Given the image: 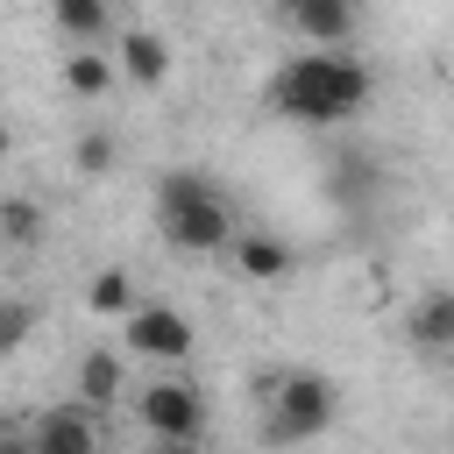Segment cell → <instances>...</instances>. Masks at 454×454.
<instances>
[{
	"instance_id": "obj_1",
	"label": "cell",
	"mask_w": 454,
	"mask_h": 454,
	"mask_svg": "<svg viewBox=\"0 0 454 454\" xmlns=\"http://www.w3.org/2000/svg\"><path fill=\"white\" fill-rule=\"evenodd\" d=\"M369 99V71L340 50H319V57H291L277 78H270V106L291 114V121H340Z\"/></svg>"
},
{
	"instance_id": "obj_2",
	"label": "cell",
	"mask_w": 454,
	"mask_h": 454,
	"mask_svg": "<svg viewBox=\"0 0 454 454\" xmlns=\"http://www.w3.org/2000/svg\"><path fill=\"white\" fill-rule=\"evenodd\" d=\"M156 213H163L170 248H184V255H213V248H234V241H241L234 206H227L199 170H170V177L156 184Z\"/></svg>"
},
{
	"instance_id": "obj_3",
	"label": "cell",
	"mask_w": 454,
	"mask_h": 454,
	"mask_svg": "<svg viewBox=\"0 0 454 454\" xmlns=\"http://www.w3.org/2000/svg\"><path fill=\"white\" fill-rule=\"evenodd\" d=\"M333 419H340V390H333L319 369H291V376L270 390V419H262V433L284 440V447H298V440H319Z\"/></svg>"
},
{
	"instance_id": "obj_4",
	"label": "cell",
	"mask_w": 454,
	"mask_h": 454,
	"mask_svg": "<svg viewBox=\"0 0 454 454\" xmlns=\"http://www.w3.org/2000/svg\"><path fill=\"white\" fill-rule=\"evenodd\" d=\"M135 404H142V426H149L156 440H199V426H206L199 390H192V383H170V376H163V383H149Z\"/></svg>"
},
{
	"instance_id": "obj_5",
	"label": "cell",
	"mask_w": 454,
	"mask_h": 454,
	"mask_svg": "<svg viewBox=\"0 0 454 454\" xmlns=\"http://www.w3.org/2000/svg\"><path fill=\"white\" fill-rule=\"evenodd\" d=\"M121 340H128L135 355H149V362H184V355H192V319L170 312V305H142V312L121 326Z\"/></svg>"
},
{
	"instance_id": "obj_6",
	"label": "cell",
	"mask_w": 454,
	"mask_h": 454,
	"mask_svg": "<svg viewBox=\"0 0 454 454\" xmlns=\"http://www.w3.org/2000/svg\"><path fill=\"white\" fill-rule=\"evenodd\" d=\"M35 454H99V411L92 404H57L35 419Z\"/></svg>"
},
{
	"instance_id": "obj_7",
	"label": "cell",
	"mask_w": 454,
	"mask_h": 454,
	"mask_svg": "<svg viewBox=\"0 0 454 454\" xmlns=\"http://www.w3.org/2000/svg\"><path fill=\"white\" fill-rule=\"evenodd\" d=\"M404 340H411L419 355H454V291H447V284L419 291V305H411V319H404Z\"/></svg>"
},
{
	"instance_id": "obj_8",
	"label": "cell",
	"mask_w": 454,
	"mask_h": 454,
	"mask_svg": "<svg viewBox=\"0 0 454 454\" xmlns=\"http://www.w3.org/2000/svg\"><path fill=\"white\" fill-rule=\"evenodd\" d=\"M114 64H121L135 85H163V78H170V50H163L156 28H121V35H114Z\"/></svg>"
},
{
	"instance_id": "obj_9",
	"label": "cell",
	"mask_w": 454,
	"mask_h": 454,
	"mask_svg": "<svg viewBox=\"0 0 454 454\" xmlns=\"http://www.w3.org/2000/svg\"><path fill=\"white\" fill-rule=\"evenodd\" d=\"M234 262H241L248 284H284V277L298 270V255H291L284 241H270V234H241V241H234Z\"/></svg>"
},
{
	"instance_id": "obj_10",
	"label": "cell",
	"mask_w": 454,
	"mask_h": 454,
	"mask_svg": "<svg viewBox=\"0 0 454 454\" xmlns=\"http://www.w3.org/2000/svg\"><path fill=\"white\" fill-rule=\"evenodd\" d=\"M291 21L305 28V43H319V50H340V43L355 35V0H305Z\"/></svg>"
},
{
	"instance_id": "obj_11",
	"label": "cell",
	"mask_w": 454,
	"mask_h": 454,
	"mask_svg": "<svg viewBox=\"0 0 454 454\" xmlns=\"http://www.w3.org/2000/svg\"><path fill=\"white\" fill-rule=\"evenodd\" d=\"M121 376H128V369H121V355H114V348H92V355L78 362V404L106 411V404L121 397Z\"/></svg>"
},
{
	"instance_id": "obj_12",
	"label": "cell",
	"mask_w": 454,
	"mask_h": 454,
	"mask_svg": "<svg viewBox=\"0 0 454 454\" xmlns=\"http://www.w3.org/2000/svg\"><path fill=\"white\" fill-rule=\"evenodd\" d=\"M85 298H92V312H99V319H135V312H142V305H135V277H128V270H99Z\"/></svg>"
},
{
	"instance_id": "obj_13",
	"label": "cell",
	"mask_w": 454,
	"mask_h": 454,
	"mask_svg": "<svg viewBox=\"0 0 454 454\" xmlns=\"http://www.w3.org/2000/svg\"><path fill=\"white\" fill-rule=\"evenodd\" d=\"M114 57H99V50H78V57H64V85L78 92V99H99L106 85H114Z\"/></svg>"
},
{
	"instance_id": "obj_14",
	"label": "cell",
	"mask_w": 454,
	"mask_h": 454,
	"mask_svg": "<svg viewBox=\"0 0 454 454\" xmlns=\"http://www.w3.org/2000/svg\"><path fill=\"white\" fill-rule=\"evenodd\" d=\"M0 227H7V241H14V248H28V241L43 234V213H35V199H0Z\"/></svg>"
},
{
	"instance_id": "obj_15",
	"label": "cell",
	"mask_w": 454,
	"mask_h": 454,
	"mask_svg": "<svg viewBox=\"0 0 454 454\" xmlns=\"http://www.w3.org/2000/svg\"><path fill=\"white\" fill-rule=\"evenodd\" d=\"M57 7V28H71V35H99L106 28V0H50Z\"/></svg>"
},
{
	"instance_id": "obj_16",
	"label": "cell",
	"mask_w": 454,
	"mask_h": 454,
	"mask_svg": "<svg viewBox=\"0 0 454 454\" xmlns=\"http://www.w3.org/2000/svg\"><path fill=\"white\" fill-rule=\"evenodd\" d=\"M114 156H121V142H114L106 128H92V135L78 142V177H106V170H114Z\"/></svg>"
},
{
	"instance_id": "obj_17",
	"label": "cell",
	"mask_w": 454,
	"mask_h": 454,
	"mask_svg": "<svg viewBox=\"0 0 454 454\" xmlns=\"http://www.w3.org/2000/svg\"><path fill=\"white\" fill-rule=\"evenodd\" d=\"M28 326H35V312H28L21 298H7V305H0V348H21Z\"/></svg>"
},
{
	"instance_id": "obj_18",
	"label": "cell",
	"mask_w": 454,
	"mask_h": 454,
	"mask_svg": "<svg viewBox=\"0 0 454 454\" xmlns=\"http://www.w3.org/2000/svg\"><path fill=\"white\" fill-rule=\"evenodd\" d=\"M156 454H199V440H156Z\"/></svg>"
},
{
	"instance_id": "obj_19",
	"label": "cell",
	"mask_w": 454,
	"mask_h": 454,
	"mask_svg": "<svg viewBox=\"0 0 454 454\" xmlns=\"http://www.w3.org/2000/svg\"><path fill=\"white\" fill-rule=\"evenodd\" d=\"M277 7H284V14H298V7H305V0H277Z\"/></svg>"
}]
</instances>
